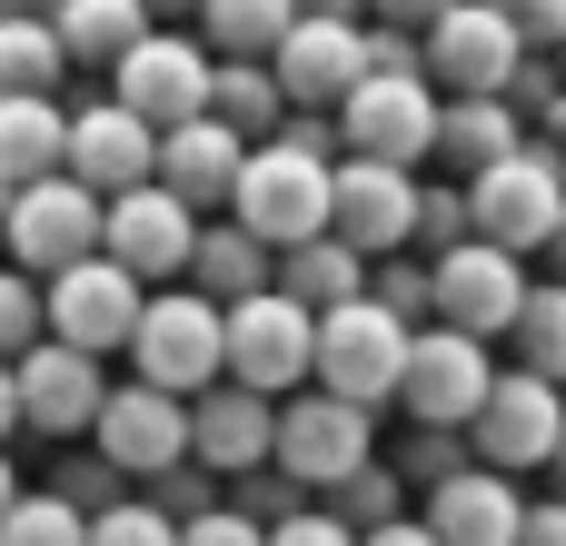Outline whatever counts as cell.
I'll return each instance as SVG.
<instances>
[{
	"label": "cell",
	"mask_w": 566,
	"mask_h": 546,
	"mask_svg": "<svg viewBox=\"0 0 566 546\" xmlns=\"http://www.w3.org/2000/svg\"><path fill=\"white\" fill-rule=\"evenodd\" d=\"M557 438H566V388L517 368V378H497V398L478 408L468 458H478V468H497V477H547Z\"/></svg>",
	"instance_id": "obj_11"
},
{
	"label": "cell",
	"mask_w": 566,
	"mask_h": 546,
	"mask_svg": "<svg viewBox=\"0 0 566 546\" xmlns=\"http://www.w3.org/2000/svg\"><path fill=\"white\" fill-rule=\"evenodd\" d=\"M10 507H20V468L0 458V517H10Z\"/></svg>",
	"instance_id": "obj_49"
},
{
	"label": "cell",
	"mask_w": 566,
	"mask_h": 546,
	"mask_svg": "<svg viewBox=\"0 0 566 546\" xmlns=\"http://www.w3.org/2000/svg\"><path fill=\"white\" fill-rule=\"evenodd\" d=\"M557 80H566V50H557Z\"/></svg>",
	"instance_id": "obj_54"
},
{
	"label": "cell",
	"mask_w": 566,
	"mask_h": 546,
	"mask_svg": "<svg viewBox=\"0 0 566 546\" xmlns=\"http://www.w3.org/2000/svg\"><path fill=\"white\" fill-rule=\"evenodd\" d=\"M488 398H497V358H488V338H468V328H418L398 408H408L418 428H448V438H468Z\"/></svg>",
	"instance_id": "obj_8"
},
{
	"label": "cell",
	"mask_w": 566,
	"mask_h": 546,
	"mask_svg": "<svg viewBox=\"0 0 566 546\" xmlns=\"http://www.w3.org/2000/svg\"><path fill=\"white\" fill-rule=\"evenodd\" d=\"M408 348H418V328H408L398 308L348 298V308L318 318V378H308V388H328V398H348V408L378 418V408L408 388Z\"/></svg>",
	"instance_id": "obj_2"
},
{
	"label": "cell",
	"mask_w": 566,
	"mask_h": 546,
	"mask_svg": "<svg viewBox=\"0 0 566 546\" xmlns=\"http://www.w3.org/2000/svg\"><path fill=\"white\" fill-rule=\"evenodd\" d=\"M139 10H149V20H179V10H199V0H139Z\"/></svg>",
	"instance_id": "obj_50"
},
{
	"label": "cell",
	"mask_w": 566,
	"mask_h": 546,
	"mask_svg": "<svg viewBox=\"0 0 566 546\" xmlns=\"http://www.w3.org/2000/svg\"><path fill=\"white\" fill-rule=\"evenodd\" d=\"M90 438H99V458L119 477H169V468H189V398H169L149 378H119L99 398V428Z\"/></svg>",
	"instance_id": "obj_16"
},
{
	"label": "cell",
	"mask_w": 566,
	"mask_h": 546,
	"mask_svg": "<svg viewBox=\"0 0 566 546\" xmlns=\"http://www.w3.org/2000/svg\"><path fill=\"white\" fill-rule=\"evenodd\" d=\"M10 378H20V428H40V438H90V428H99V398H109L99 358H80V348L40 338Z\"/></svg>",
	"instance_id": "obj_21"
},
{
	"label": "cell",
	"mask_w": 566,
	"mask_h": 546,
	"mask_svg": "<svg viewBox=\"0 0 566 546\" xmlns=\"http://www.w3.org/2000/svg\"><path fill=\"white\" fill-rule=\"evenodd\" d=\"M517 139H527V129H517V109H507V99H448V109H438V159H448L458 179L497 169Z\"/></svg>",
	"instance_id": "obj_29"
},
{
	"label": "cell",
	"mask_w": 566,
	"mask_h": 546,
	"mask_svg": "<svg viewBox=\"0 0 566 546\" xmlns=\"http://www.w3.org/2000/svg\"><path fill=\"white\" fill-rule=\"evenodd\" d=\"M10 199H20V189H0V229H10Z\"/></svg>",
	"instance_id": "obj_53"
},
{
	"label": "cell",
	"mask_w": 566,
	"mask_h": 546,
	"mask_svg": "<svg viewBox=\"0 0 566 546\" xmlns=\"http://www.w3.org/2000/svg\"><path fill=\"white\" fill-rule=\"evenodd\" d=\"M438 80L428 70H368L348 99H338V139L348 159H388V169H428L438 159Z\"/></svg>",
	"instance_id": "obj_4"
},
{
	"label": "cell",
	"mask_w": 566,
	"mask_h": 546,
	"mask_svg": "<svg viewBox=\"0 0 566 546\" xmlns=\"http://www.w3.org/2000/svg\"><path fill=\"white\" fill-rule=\"evenodd\" d=\"M80 189H99V199H119V189H149L159 179V129L139 119V109H119V99H90V109H70V159H60Z\"/></svg>",
	"instance_id": "obj_18"
},
{
	"label": "cell",
	"mask_w": 566,
	"mask_h": 546,
	"mask_svg": "<svg viewBox=\"0 0 566 546\" xmlns=\"http://www.w3.org/2000/svg\"><path fill=\"white\" fill-rule=\"evenodd\" d=\"M448 10H458V0H368V20H388V30H418V40H428Z\"/></svg>",
	"instance_id": "obj_43"
},
{
	"label": "cell",
	"mask_w": 566,
	"mask_h": 546,
	"mask_svg": "<svg viewBox=\"0 0 566 546\" xmlns=\"http://www.w3.org/2000/svg\"><path fill=\"white\" fill-rule=\"evenodd\" d=\"M209 119L239 129L249 149L279 139V129H289V90H279V70H269V60H219V80H209Z\"/></svg>",
	"instance_id": "obj_28"
},
{
	"label": "cell",
	"mask_w": 566,
	"mask_h": 546,
	"mask_svg": "<svg viewBox=\"0 0 566 546\" xmlns=\"http://www.w3.org/2000/svg\"><path fill=\"white\" fill-rule=\"evenodd\" d=\"M60 80H70V50L50 20L40 10L0 20V99H60Z\"/></svg>",
	"instance_id": "obj_31"
},
{
	"label": "cell",
	"mask_w": 566,
	"mask_h": 546,
	"mask_svg": "<svg viewBox=\"0 0 566 546\" xmlns=\"http://www.w3.org/2000/svg\"><path fill=\"white\" fill-rule=\"evenodd\" d=\"M279 298H298L308 318H328V308L368 298V259H358L348 239H308V249H279Z\"/></svg>",
	"instance_id": "obj_27"
},
{
	"label": "cell",
	"mask_w": 566,
	"mask_h": 546,
	"mask_svg": "<svg viewBox=\"0 0 566 546\" xmlns=\"http://www.w3.org/2000/svg\"><path fill=\"white\" fill-rule=\"evenodd\" d=\"M20 10H40V0H0V20H20Z\"/></svg>",
	"instance_id": "obj_52"
},
{
	"label": "cell",
	"mask_w": 566,
	"mask_h": 546,
	"mask_svg": "<svg viewBox=\"0 0 566 546\" xmlns=\"http://www.w3.org/2000/svg\"><path fill=\"white\" fill-rule=\"evenodd\" d=\"M517 368L527 378H557L566 388V279H547V288H527V308H517Z\"/></svg>",
	"instance_id": "obj_32"
},
{
	"label": "cell",
	"mask_w": 566,
	"mask_h": 546,
	"mask_svg": "<svg viewBox=\"0 0 566 546\" xmlns=\"http://www.w3.org/2000/svg\"><path fill=\"white\" fill-rule=\"evenodd\" d=\"M50 30H60V50H70V70H119L159 20L139 10V0H60L50 10Z\"/></svg>",
	"instance_id": "obj_25"
},
{
	"label": "cell",
	"mask_w": 566,
	"mask_h": 546,
	"mask_svg": "<svg viewBox=\"0 0 566 546\" xmlns=\"http://www.w3.org/2000/svg\"><path fill=\"white\" fill-rule=\"evenodd\" d=\"M478 239V219H468V189H418V249H468Z\"/></svg>",
	"instance_id": "obj_38"
},
{
	"label": "cell",
	"mask_w": 566,
	"mask_h": 546,
	"mask_svg": "<svg viewBox=\"0 0 566 546\" xmlns=\"http://www.w3.org/2000/svg\"><path fill=\"white\" fill-rule=\"evenodd\" d=\"M328 517H338V527H358V537H368V527H398V517H408V507H398V468H388V458H368L348 487H328Z\"/></svg>",
	"instance_id": "obj_34"
},
{
	"label": "cell",
	"mask_w": 566,
	"mask_h": 546,
	"mask_svg": "<svg viewBox=\"0 0 566 546\" xmlns=\"http://www.w3.org/2000/svg\"><path fill=\"white\" fill-rule=\"evenodd\" d=\"M428 279H438V328H468V338H507L517 308H527V288H537L527 259H507V249H488V239L428 259Z\"/></svg>",
	"instance_id": "obj_17"
},
{
	"label": "cell",
	"mask_w": 566,
	"mask_h": 546,
	"mask_svg": "<svg viewBox=\"0 0 566 546\" xmlns=\"http://www.w3.org/2000/svg\"><path fill=\"white\" fill-rule=\"evenodd\" d=\"M209 80H219V50H209V40L149 30V40L109 70V99L139 109L149 129H179V119H209Z\"/></svg>",
	"instance_id": "obj_12"
},
{
	"label": "cell",
	"mask_w": 566,
	"mask_h": 546,
	"mask_svg": "<svg viewBox=\"0 0 566 546\" xmlns=\"http://www.w3.org/2000/svg\"><path fill=\"white\" fill-rule=\"evenodd\" d=\"M328 239H348L368 269L418 249V169L388 159H338V199H328Z\"/></svg>",
	"instance_id": "obj_14"
},
{
	"label": "cell",
	"mask_w": 566,
	"mask_h": 546,
	"mask_svg": "<svg viewBox=\"0 0 566 546\" xmlns=\"http://www.w3.org/2000/svg\"><path fill=\"white\" fill-rule=\"evenodd\" d=\"M497 10L517 20L527 50H566V0H497Z\"/></svg>",
	"instance_id": "obj_41"
},
{
	"label": "cell",
	"mask_w": 566,
	"mask_h": 546,
	"mask_svg": "<svg viewBox=\"0 0 566 546\" xmlns=\"http://www.w3.org/2000/svg\"><path fill=\"white\" fill-rule=\"evenodd\" d=\"M368 298H378V308H398V318L418 328V318L438 308V279H428V269H418V259L398 249V259H378V269H368Z\"/></svg>",
	"instance_id": "obj_36"
},
{
	"label": "cell",
	"mask_w": 566,
	"mask_h": 546,
	"mask_svg": "<svg viewBox=\"0 0 566 546\" xmlns=\"http://www.w3.org/2000/svg\"><path fill=\"white\" fill-rule=\"evenodd\" d=\"M269 546H358V527H338L328 507H298L289 527H269Z\"/></svg>",
	"instance_id": "obj_42"
},
{
	"label": "cell",
	"mask_w": 566,
	"mask_h": 546,
	"mask_svg": "<svg viewBox=\"0 0 566 546\" xmlns=\"http://www.w3.org/2000/svg\"><path fill=\"white\" fill-rule=\"evenodd\" d=\"M547 497L566 507V438H557V458H547Z\"/></svg>",
	"instance_id": "obj_48"
},
{
	"label": "cell",
	"mask_w": 566,
	"mask_h": 546,
	"mask_svg": "<svg viewBox=\"0 0 566 546\" xmlns=\"http://www.w3.org/2000/svg\"><path fill=\"white\" fill-rule=\"evenodd\" d=\"M289 30H298V0H199V40L219 60H279Z\"/></svg>",
	"instance_id": "obj_30"
},
{
	"label": "cell",
	"mask_w": 566,
	"mask_h": 546,
	"mask_svg": "<svg viewBox=\"0 0 566 546\" xmlns=\"http://www.w3.org/2000/svg\"><path fill=\"white\" fill-rule=\"evenodd\" d=\"M99 219H109V199L99 189H80L70 169L60 179H30L20 199H10V269H30V279H60V269H80V259H99Z\"/></svg>",
	"instance_id": "obj_7"
},
{
	"label": "cell",
	"mask_w": 566,
	"mask_h": 546,
	"mask_svg": "<svg viewBox=\"0 0 566 546\" xmlns=\"http://www.w3.org/2000/svg\"><path fill=\"white\" fill-rule=\"evenodd\" d=\"M269 70H279L289 109H338V99L368 80V20H298Z\"/></svg>",
	"instance_id": "obj_20"
},
{
	"label": "cell",
	"mask_w": 566,
	"mask_h": 546,
	"mask_svg": "<svg viewBox=\"0 0 566 546\" xmlns=\"http://www.w3.org/2000/svg\"><path fill=\"white\" fill-rule=\"evenodd\" d=\"M378 458V418L368 408H348V398H328V388H298V398H279V477H298L308 497H328V487H348L358 468Z\"/></svg>",
	"instance_id": "obj_6"
},
{
	"label": "cell",
	"mask_w": 566,
	"mask_h": 546,
	"mask_svg": "<svg viewBox=\"0 0 566 546\" xmlns=\"http://www.w3.org/2000/svg\"><path fill=\"white\" fill-rule=\"evenodd\" d=\"M189 288H199V298H219V308H239V298H269V288H279V249H269V239H249L239 219H199Z\"/></svg>",
	"instance_id": "obj_24"
},
{
	"label": "cell",
	"mask_w": 566,
	"mask_h": 546,
	"mask_svg": "<svg viewBox=\"0 0 566 546\" xmlns=\"http://www.w3.org/2000/svg\"><path fill=\"white\" fill-rule=\"evenodd\" d=\"M0 546H90V517L60 487H20V507L0 517Z\"/></svg>",
	"instance_id": "obj_33"
},
{
	"label": "cell",
	"mask_w": 566,
	"mask_h": 546,
	"mask_svg": "<svg viewBox=\"0 0 566 546\" xmlns=\"http://www.w3.org/2000/svg\"><path fill=\"white\" fill-rule=\"evenodd\" d=\"M468 189V219H478V239L488 249H507V259H527V249H547L566 219V169L557 149H537V139H517L497 169H478V179H458Z\"/></svg>",
	"instance_id": "obj_3"
},
{
	"label": "cell",
	"mask_w": 566,
	"mask_h": 546,
	"mask_svg": "<svg viewBox=\"0 0 566 546\" xmlns=\"http://www.w3.org/2000/svg\"><path fill=\"white\" fill-rule=\"evenodd\" d=\"M60 497H70L80 517H109V507H119V468H109V458H80V468L60 477Z\"/></svg>",
	"instance_id": "obj_39"
},
{
	"label": "cell",
	"mask_w": 566,
	"mask_h": 546,
	"mask_svg": "<svg viewBox=\"0 0 566 546\" xmlns=\"http://www.w3.org/2000/svg\"><path fill=\"white\" fill-rule=\"evenodd\" d=\"M239 169H249V139H239V129H219V119H179V129H159V189H169V199H189V209H229Z\"/></svg>",
	"instance_id": "obj_23"
},
{
	"label": "cell",
	"mask_w": 566,
	"mask_h": 546,
	"mask_svg": "<svg viewBox=\"0 0 566 546\" xmlns=\"http://www.w3.org/2000/svg\"><path fill=\"white\" fill-rule=\"evenodd\" d=\"M60 159H70V109L60 99H0V189L60 179Z\"/></svg>",
	"instance_id": "obj_26"
},
{
	"label": "cell",
	"mask_w": 566,
	"mask_h": 546,
	"mask_svg": "<svg viewBox=\"0 0 566 546\" xmlns=\"http://www.w3.org/2000/svg\"><path fill=\"white\" fill-rule=\"evenodd\" d=\"M179 546H269V527H259V517H239V507H209V517H189V527H179Z\"/></svg>",
	"instance_id": "obj_40"
},
{
	"label": "cell",
	"mask_w": 566,
	"mask_h": 546,
	"mask_svg": "<svg viewBox=\"0 0 566 546\" xmlns=\"http://www.w3.org/2000/svg\"><path fill=\"white\" fill-rule=\"evenodd\" d=\"M90 546H179V517H159L149 497H119L109 517H90Z\"/></svg>",
	"instance_id": "obj_37"
},
{
	"label": "cell",
	"mask_w": 566,
	"mask_h": 546,
	"mask_svg": "<svg viewBox=\"0 0 566 546\" xmlns=\"http://www.w3.org/2000/svg\"><path fill=\"white\" fill-rule=\"evenodd\" d=\"M40 338H50V298H40V279H30V269H0V358L20 368Z\"/></svg>",
	"instance_id": "obj_35"
},
{
	"label": "cell",
	"mask_w": 566,
	"mask_h": 546,
	"mask_svg": "<svg viewBox=\"0 0 566 546\" xmlns=\"http://www.w3.org/2000/svg\"><path fill=\"white\" fill-rule=\"evenodd\" d=\"M189 458H199L209 477H259V468L279 458V398L219 378L209 398H189Z\"/></svg>",
	"instance_id": "obj_19"
},
{
	"label": "cell",
	"mask_w": 566,
	"mask_h": 546,
	"mask_svg": "<svg viewBox=\"0 0 566 546\" xmlns=\"http://www.w3.org/2000/svg\"><path fill=\"white\" fill-rule=\"evenodd\" d=\"M40 298H50V338L80 348V358L129 348V338H139V308H149V288H139L119 259H80V269L40 279Z\"/></svg>",
	"instance_id": "obj_13"
},
{
	"label": "cell",
	"mask_w": 566,
	"mask_h": 546,
	"mask_svg": "<svg viewBox=\"0 0 566 546\" xmlns=\"http://www.w3.org/2000/svg\"><path fill=\"white\" fill-rule=\"evenodd\" d=\"M10 428H20V378H10V358H0V448H10Z\"/></svg>",
	"instance_id": "obj_47"
},
{
	"label": "cell",
	"mask_w": 566,
	"mask_h": 546,
	"mask_svg": "<svg viewBox=\"0 0 566 546\" xmlns=\"http://www.w3.org/2000/svg\"><path fill=\"white\" fill-rule=\"evenodd\" d=\"M129 368L169 398H209L229 378V308L179 288V298H149L139 308V338H129Z\"/></svg>",
	"instance_id": "obj_5"
},
{
	"label": "cell",
	"mask_w": 566,
	"mask_h": 546,
	"mask_svg": "<svg viewBox=\"0 0 566 546\" xmlns=\"http://www.w3.org/2000/svg\"><path fill=\"white\" fill-rule=\"evenodd\" d=\"M517 546H566V507H557V497H537V507H527Z\"/></svg>",
	"instance_id": "obj_44"
},
{
	"label": "cell",
	"mask_w": 566,
	"mask_h": 546,
	"mask_svg": "<svg viewBox=\"0 0 566 546\" xmlns=\"http://www.w3.org/2000/svg\"><path fill=\"white\" fill-rule=\"evenodd\" d=\"M298 20H368V0H298Z\"/></svg>",
	"instance_id": "obj_46"
},
{
	"label": "cell",
	"mask_w": 566,
	"mask_h": 546,
	"mask_svg": "<svg viewBox=\"0 0 566 546\" xmlns=\"http://www.w3.org/2000/svg\"><path fill=\"white\" fill-rule=\"evenodd\" d=\"M189 249H199V209H189V199H169L159 179H149V189H119V199H109V219H99V259H119L139 288L189 279Z\"/></svg>",
	"instance_id": "obj_15"
},
{
	"label": "cell",
	"mask_w": 566,
	"mask_h": 546,
	"mask_svg": "<svg viewBox=\"0 0 566 546\" xmlns=\"http://www.w3.org/2000/svg\"><path fill=\"white\" fill-rule=\"evenodd\" d=\"M547 259H557V279H566V219H557V239H547Z\"/></svg>",
	"instance_id": "obj_51"
},
{
	"label": "cell",
	"mask_w": 566,
	"mask_h": 546,
	"mask_svg": "<svg viewBox=\"0 0 566 546\" xmlns=\"http://www.w3.org/2000/svg\"><path fill=\"white\" fill-rule=\"evenodd\" d=\"M428 527H438V546H517L527 497L497 468H458L448 487H428Z\"/></svg>",
	"instance_id": "obj_22"
},
{
	"label": "cell",
	"mask_w": 566,
	"mask_h": 546,
	"mask_svg": "<svg viewBox=\"0 0 566 546\" xmlns=\"http://www.w3.org/2000/svg\"><path fill=\"white\" fill-rule=\"evenodd\" d=\"M358 546H438V527H428V517H398V527H368Z\"/></svg>",
	"instance_id": "obj_45"
},
{
	"label": "cell",
	"mask_w": 566,
	"mask_h": 546,
	"mask_svg": "<svg viewBox=\"0 0 566 546\" xmlns=\"http://www.w3.org/2000/svg\"><path fill=\"white\" fill-rule=\"evenodd\" d=\"M229 378L239 388H259V398H298L308 378H318V318L298 308V298H239L229 308Z\"/></svg>",
	"instance_id": "obj_9"
},
{
	"label": "cell",
	"mask_w": 566,
	"mask_h": 546,
	"mask_svg": "<svg viewBox=\"0 0 566 546\" xmlns=\"http://www.w3.org/2000/svg\"><path fill=\"white\" fill-rule=\"evenodd\" d=\"M328 139H338V129H318V109H298L279 139H259L249 169H239V189H229V219H239L249 239H269V249H308V239H328V199H338V159H328Z\"/></svg>",
	"instance_id": "obj_1"
},
{
	"label": "cell",
	"mask_w": 566,
	"mask_h": 546,
	"mask_svg": "<svg viewBox=\"0 0 566 546\" xmlns=\"http://www.w3.org/2000/svg\"><path fill=\"white\" fill-rule=\"evenodd\" d=\"M418 50H428V80H448V99H507L527 70V40L497 0H458Z\"/></svg>",
	"instance_id": "obj_10"
}]
</instances>
